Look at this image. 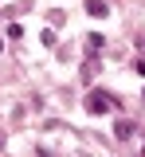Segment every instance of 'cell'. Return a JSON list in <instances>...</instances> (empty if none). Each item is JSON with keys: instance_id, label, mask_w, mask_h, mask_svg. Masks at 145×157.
<instances>
[{"instance_id": "obj_1", "label": "cell", "mask_w": 145, "mask_h": 157, "mask_svg": "<svg viewBox=\"0 0 145 157\" xmlns=\"http://www.w3.org/2000/svg\"><path fill=\"white\" fill-rule=\"evenodd\" d=\"M86 110H90V114H106V110H110V98L106 94H90L86 98Z\"/></svg>"}]
</instances>
